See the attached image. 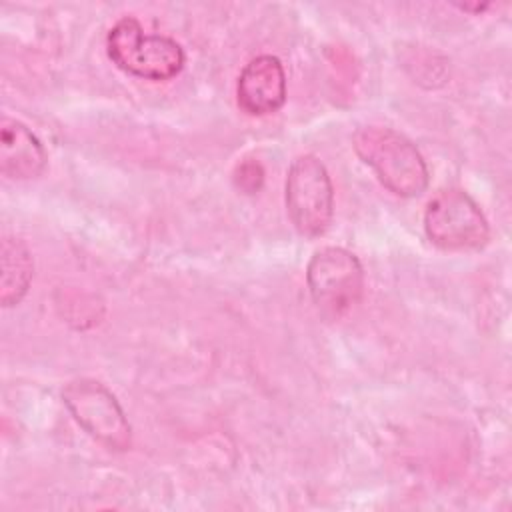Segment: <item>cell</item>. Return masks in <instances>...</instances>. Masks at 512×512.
Masks as SVG:
<instances>
[{"instance_id": "cell-1", "label": "cell", "mask_w": 512, "mask_h": 512, "mask_svg": "<svg viewBox=\"0 0 512 512\" xmlns=\"http://www.w3.org/2000/svg\"><path fill=\"white\" fill-rule=\"evenodd\" d=\"M358 158L378 182L400 198L420 196L428 188V166L420 150L400 132L384 126H362L352 136Z\"/></svg>"}, {"instance_id": "cell-9", "label": "cell", "mask_w": 512, "mask_h": 512, "mask_svg": "<svg viewBox=\"0 0 512 512\" xmlns=\"http://www.w3.org/2000/svg\"><path fill=\"white\" fill-rule=\"evenodd\" d=\"M32 256L22 240L4 238L2 240V284L0 302L4 308L20 304L26 296L32 280Z\"/></svg>"}, {"instance_id": "cell-6", "label": "cell", "mask_w": 512, "mask_h": 512, "mask_svg": "<svg viewBox=\"0 0 512 512\" xmlns=\"http://www.w3.org/2000/svg\"><path fill=\"white\" fill-rule=\"evenodd\" d=\"M74 420L110 450L124 452L132 444V428L116 396L98 380L76 378L62 390Z\"/></svg>"}, {"instance_id": "cell-3", "label": "cell", "mask_w": 512, "mask_h": 512, "mask_svg": "<svg viewBox=\"0 0 512 512\" xmlns=\"http://www.w3.org/2000/svg\"><path fill=\"white\" fill-rule=\"evenodd\" d=\"M306 284L318 312L336 320L360 302L364 268L354 252L342 246H324L308 262Z\"/></svg>"}, {"instance_id": "cell-4", "label": "cell", "mask_w": 512, "mask_h": 512, "mask_svg": "<svg viewBox=\"0 0 512 512\" xmlns=\"http://www.w3.org/2000/svg\"><path fill=\"white\" fill-rule=\"evenodd\" d=\"M284 202L292 226L308 238L328 230L334 214V186L324 162L314 154L292 160L286 182Z\"/></svg>"}, {"instance_id": "cell-2", "label": "cell", "mask_w": 512, "mask_h": 512, "mask_svg": "<svg viewBox=\"0 0 512 512\" xmlns=\"http://www.w3.org/2000/svg\"><path fill=\"white\" fill-rule=\"evenodd\" d=\"M110 60L124 72L144 80H170L184 68V48L170 36L146 34L134 16L120 18L106 36Z\"/></svg>"}, {"instance_id": "cell-8", "label": "cell", "mask_w": 512, "mask_h": 512, "mask_svg": "<svg viewBox=\"0 0 512 512\" xmlns=\"http://www.w3.org/2000/svg\"><path fill=\"white\" fill-rule=\"evenodd\" d=\"M46 168V150L36 134L20 120L2 118L0 170L12 180H30Z\"/></svg>"}, {"instance_id": "cell-10", "label": "cell", "mask_w": 512, "mask_h": 512, "mask_svg": "<svg viewBox=\"0 0 512 512\" xmlns=\"http://www.w3.org/2000/svg\"><path fill=\"white\" fill-rule=\"evenodd\" d=\"M234 182H236V186H238L242 192L254 194V192H258V190L262 188L264 170H262V166H260L256 160L242 162V164L236 168Z\"/></svg>"}, {"instance_id": "cell-5", "label": "cell", "mask_w": 512, "mask_h": 512, "mask_svg": "<svg viewBox=\"0 0 512 512\" xmlns=\"http://www.w3.org/2000/svg\"><path fill=\"white\" fill-rule=\"evenodd\" d=\"M426 238L440 250H480L490 240V226L476 200L460 190H440L424 212Z\"/></svg>"}, {"instance_id": "cell-7", "label": "cell", "mask_w": 512, "mask_h": 512, "mask_svg": "<svg viewBox=\"0 0 512 512\" xmlns=\"http://www.w3.org/2000/svg\"><path fill=\"white\" fill-rule=\"evenodd\" d=\"M236 100L250 116L278 112L286 102V72L282 62L272 54L252 58L238 76Z\"/></svg>"}]
</instances>
